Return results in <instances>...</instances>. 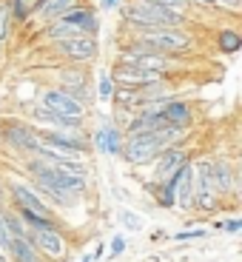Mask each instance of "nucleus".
<instances>
[{"instance_id":"1","label":"nucleus","mask_w":242,"mask_h":262,"mask_svg":"<svg viewBox=\"0 0 242 262\" xmlns=\"http://www.w3.org/2000/svg\"><path fill=\"white\" fill-rule=\"evenodd\" d=\"M29 168H32V177L40 183V188L46 191V194H52L54 200H63V196H69V194H77V191L85 185V177L60 171V168H54V165L43 163V160L32 163Z\"/></svg>"},{"instance_id":"2","label":"nucleus","mask_w":242,"mask_h":262,"mask_svg":"<svg viewBox=\"0 0 242 262\" xmlns=\"http://www.w3.org/2000/svg\"><path fill=\"white\" fill-rule=\"evenodd\" d=\"M177 134H180L177 125H168V128H160V131H137L125 145V157L131 163H148L151 157L163 154Z\"/></svg>"},{"instance_id":"3","label":"nucleus","mask_w":242,"mask_h":262,"mask_svg":"<svg viewBox=\"0 0 242 262\" xmlns=\"http://www.w3.org/2000/svg\"><path fill=\"white\" fill-rule=\"evenodd\" d=\"M123 17L131 20V23H137V26H174L180 29L185 23L183 12L177 9H165V6H157V3H148V0H134L128 6L123 9Z\"/></svg>"},{"instance_id":"4","label":"nucleus","mask_w":242,"mask_h":262,"mask_svg":"<svg viewBox=\"0 0 242 262\" xmlns=\"http://www.w3.org/2000/svg\"><path fill=\"white\" fill-rule=\"evenodd\" d=\"M140 43L157 49V52H185V49H191V37L185 32H180V29H174V26H151V29H145V34H143Z\"/></svg>"},{"instance_id":"5","label":"nucleus","mask_w":242,"mask_h":262,"mask_svg":"<svg viewBox=\"0 0 242 262\" xmlns=\"http://www.w3.org/2000/svg\"><path fill=\"white\" fill-rule=\"evenodd\" d=\"M120 85H131V89H143V85H154L160 80L157 72H148V69H140V66H131V63H123L117 66L114 77Z\"/></svg>"},{"instance_id":"6","label":"nucleus","mask_w":242,"mask_h":262,"mask_svg":"<svg viewBox=\"0 0 242 262\" xmlns=\"http://www.w3.org/2000/svg\"><path fill=\"white\" fill-rule=\"evenodd\" d=\"M43 105L54 114H63V117H80V114H83V103H80L77 97H72V94L57 92V89L43 94Z\"/></svg>"},{"instance_id":"7","label":"nucleus","mask_w":242,"mask_h":262,"mask_svg":"<svg viewBox=\"0 0 242 262\" xmlns=\"http://www.w3.org/2000/svg\"><path fill=\"white\" fill-rule=\"evenodd\" d=\"M188 165V154L183 148H165L163 151V160H160V168H157V180L168 183V180L177 177V171Z\"/></svg>"},{"instance_id":"8","label":"nucleus","mask_w":242,"mask_h":262,"mask_svg":"<svg viewBox=\"0 0 242 262\" xmlns=\"http://www.w3.org/2000/svg\"><path fill=\"white\" fill-rule=\"evenodd\" d=\"M60 52L72 60H92L97 54V43L92 37H83V34L80 37H65L60 40Z\"/></svg>"},{"instance_id":"9","label":"nucleus","mask_w":242,"mask_h":262,"mask_svg":"<svg viewBox=\"0 0 242 262\" xmlns=\"http://www.w3.org/2000/svg\"><path fill=\"white\" fill-rule=\"evenodd\" d=\"M14 196H17L20 208H29L32 214H37L40 220H49V223H52V211L43 205V200H40L34 191H29L26 185H20V183H17V185H14Z\"/></svg>"},{"instance_id":"10","label":"nucleus","mask_w":242,"mask_h":262,"mask_svg":"<svg viewBox=\"0 0 242 262\" xmlns=\"http://www.w3.org/2000/svg\"><path fill=\"white\" fill-rule=\"evenodd\" d=\"M6 140L14 145V148H23V151H37L40 148L37 134L29 131L26 125H12V128H6Z\"/></svg>"},{"instance_id":"11","label":"nucleus","mask_w":242,"mask_h":262,"mask_svg":"<svg viewBox=\"0 0 242 262\" xmlns=\"http://www.w3.org/2000/svg\"><path fill=\"white\" fill-rule=\"evenodd\" d=\"M9 254L14 256V262H40L37 251H34V243H29V236H20V234H12Z\"/></svg>"},{"instance_id":"12","label":"nucleus","mask_w":242,"mask_h":262,"mask_svg":"<svg viewBox=\"0 0 242 262\" xmlns=\"http://www.w3.org/2000/svg\"><path fill=\"white\" fill-rule=\"evenodd\" d=\"M37 140H43L46 145H52V148H60V151H65V154H77V151H83L85 145H83V140H77V137H65V134H49V131H43Z\"/></svg>"},{"instance_id":"13","label":"nucleus","mask_w":242,"mask_h":262,"mask_svg":"<svg viewBox=\"0 0 242 262\" xmlns=\"http://www.w3.org/2000/svg\"><path fill=\"white\" fill-rule=\"evenodd\" d=\"M208 177H211V185H214L216 194H225V191L231 188V168L225 163H211Z\"/></svg>"},{"instance_id":"14","label":"nucleus","mask_w":242,"mask_h":262,"mask_svg":"<svg viewBox=\"0 0 242 262\" xmlns=\"http://www.w3.org/2000/svg\"><path fill=\"white\" fill-rule=\"evenodd\" d=\"M63 20H65V23H72V26H77L83 34H92L94 29H97V23H94V17H92V12H89V9H74V12H69V9H65Z\"/></svg>"},{"instance_id":"15","label":"nucleus","mask_w":242,"mask_h":262,"mask_svg":"<svg viewBox=\"0 0 242 262\" xmlns=\"http://www.w3.org/2000/svg\"><path fill=\"white\" fill-rule=\"evenodd\" d=\"M128 128L134 131V134H137V131H160V128H168V120L163 117V112H148L140 120H134Z\"/></svg>"},{"instance_id":"16","label":"nucleus","mask_w":242,"mask_h":262,"mask_svg":"<svg viewBox=\"0 0 242 262\" xmlns=\"http://www.w3.org/2000/svg\"><path fill=\"white\" fill-rule=\"evenodd\" d=\"M163 117L168 120V125H177V128H185L191 120V112L185 108V103H168L163 108Z\"/></svg>"},{"instance_id":"17","label":"nucleus","mask_w":242,"mask_h":262,"mask_svg":"<svg viewBox=\"0 0 242 262\" xmlns=\"http://www.w3.org/2000/svg\"><path fill=\"white\" fill-rule=\"evenodd\" d=\"M97 148H100V151H108V154L120 151V137H117V131L108 128V125H103V128L97 131Z\"/></svg>"},{"instance_id":"18","label":"nucleus","mask_w":242,"mask_h":262,"mask_svg":"<svg viewBox=\"0 0 242 262\" xmlns=\"http://www.w3.org/2000/svg\"><path fill=\"white\" fill-rule=\"evenodd\" d=\"M114 100H117L120 105H140L145 103V94L140 92V89H131V85H120L117 92H112Z\"/></svg>"},{"instance_id":"19","label":"nucleus","mask_w":242,"mask_h":262,"mask_svg":"<svg viewBox=\"0 0 242 262\" xmlns=\"http://www.w3.org/2000/svg\"><path fill=\"white\" fill-rule=\"evenodd\" d=\"M80 29L72 26V23H65V20H60V23H54L52 29H49V37H57V40H65V37H80Z\"/></svg>"},{"instance_id":"20","label":"nucleus","mask_w":242,"mask_h":262,"mask_svg":"<svg viewBox=\"0 0 242 262\" xmlns=\"http://www.w3.org/2000/svg\"><path fill=\"white\" fill-rule=\"evenodd\" d=\"M219 49H223L225 54H234L242 49V37L236 32H219Z\"/></svg>"},{"instance_id":"21","label":"nucleus","mask_w":242,"mask_h":262,"mask_svg":"<svg viewBox=\"0 0 242 262\" xmlns=\"http://www.w3.org/2000/svg\"><path fill=\"white\" fill-rule=\"evenodd\" d=\"M69 6H72V0H43V3H40V12L49 14V17H54V14L65 12Z\"/></svg>"},{"instance_id":"22","label":"nucleus","mask_w":242,"mask_h":262,"mask_svg":"<svg viewBox=\"0 0 242 262\" xmlns=\"http://www.w3.org/2000/svg\"><path fill=\"white\" fill-rule=\"evenodd\" d=\"M120 223H123V228H128V231H143V220H140L134 211H123V214H120Z\"/></svg>"},{"instance_id":"23","label":"nucleus","mask_w":242,"mask_h":262,"mask_svg":"<svg viewBox=\"0 0 242 262\" xmlns=\"http://www.w3.org/2000/svg\"><path fill=\"white\" fill-rule=\"evenodd\" d=\"M112 92H114V80L108 77V74H103V77H100V97L108 100V97H112Z\"/></svg>"},{"instance_id":"24","label":"nucleus","mask_w":242,"mask_h":262,"mask_svg":"<svg viewBox=\"0 0 242 262\" xmlns=\"http://www.w3.org/2000/svg\"><path fill=\"white\" fill-rule=\"evenodd\" d=\"M148 3H157V6H165V9H177V12H183L188 6V0H148Z\"/></svg>"},{"instance_id":"25","label":"nucleus","mask_w":242,"mask_h":262,"mask_svg":"<svg viewBox=\"0 0 242 262\" xmlns=\"http://www.w3.org/2000/svg\"><path fill=\"white\" fill-rule=\"evenodd\" d=\"M9 239H12V231L6 228V220L0 216V251H9Z\"/></svg>"},{"instance_id":"26","label":"nucleus","mask_w":242,"mask_h":262,"mask_svg":"<svg viewBox=\"0 0 242 262\" xmlns=\"http://www.w3.org/2000/svg\"><path fill=\"white\" fill-rule=\"evenodd\" d=\"M205 236V231H183V234H177L174 239L177 243H188V239H203Z\"/></svg>"},{"instance_id":"27","label":"nucleus","mask_w":242,"mask_h":262,"mask_svg":"<svg viewBox=\"0 0 242 262\" xmlns=\"http://www.w3.org/2000/svg\"><path fill=\"white\" fill-rule=\"evenodd\" d=\"M9 14H14V17H17V20H23V17H26V6H23V3H20V0H12V12H9Z\"/></svg>"},{"instance_id":"28","label":"nucleus","mask_w":242,"mask_h":262,"mask_svg":"<svg viewBox=\"0 0 242 262\" xmlns=\"http://www.w3.org/2000/svg\"><path fill=\"white\" fill-rule=\"evenodd\" d=\"M125 248V236H114V243H112V256H120Z\"/></svg>"},{"instance_id":"29","label":"nucleus","mask_w":242,"mask_h":262,"mask_svg":"<svg viewBox=\"0 0 242 262\" xmlns=\"http://www.w3.org/2000/svg\"><path fill=\"white\" fill-rule=\"evenodd\" d=\"M6 20H9V9L0 6V40L6 37Z\"/></svg>"},{"instance_id":"30","label":"nucleus","mask_w":242,"mask_h":262,"mask_svg":"<svg viewBox=\"0 0 242 262\" xmlns=\"http://www.w3.org/2000/svg\"><path fill=\"white\" fill-rule=\"evenodd\" d=\"M211 3H219V6H228V9H239L242 6L239 0H211Z\"/></svg>"},{"instance_id":"31","label":"nucleus","mask_w":242,"mask_h":262,"mask_svg":"<svg viewBox=\"0 0 242 262\" xmlns=\"http://www.w3.org/2000/svg\"><path fill=\"white\" fill-rule=\"evenodd\" d=\"M20 3H23L26 9H37V3H40V0H20Z\"/></svg>"},{"instance_id":"32","label":"nucleus","mask_w":242,"mask_h":262,"mask_svg":"<svg viewBox=\"0 0 242 262\" xmlns=\"http://www.w3.org/2000/svg\"><path fill=\"white\" fill-rule=\"evenodd\" d=\"M239 225H242L239 220H234V223H228V225H225V228H228V231H239Z\"/></svg>"},{"instance_id":"33","label":"nucleus","mask_w":242,"mask_h":262,"mask_svg":"<svg viewBox=\"0 0 242 262\" xmlns=\"http://www.w3.org/2000/svg\"><path fill=\"white\" fill-rule=\"evenodd\" d=\"M114 3H117V0H103V6H105V9H112Z\"/></svg>"},{"instance_id":"34","label":"nucleus","mask_w":242,"mask_h":262,"mask_svg":"<svg viewBox=\"0 0 242 262\" xmlns=\"http://www.w3.org/2000/svg\"><path fill=\"white\" fill-rule=\"evenodd\" d=\"M0 262H9V259H6V256H3V251H0Z\"/></svg>"},{"instance_id":"35","label":"nucleus","mask_w":242,"mask_h":262,"mask_svg":"<svg viewBox=\"0 0 242 262\" xmlns=\"http://www.w3.org/2000/svg\"><path fill=\"white\" fill-rule=\"evenodd\" d=\"M83 262H92V256H85V259H83Z\"/></svg>"}]
</instances>
